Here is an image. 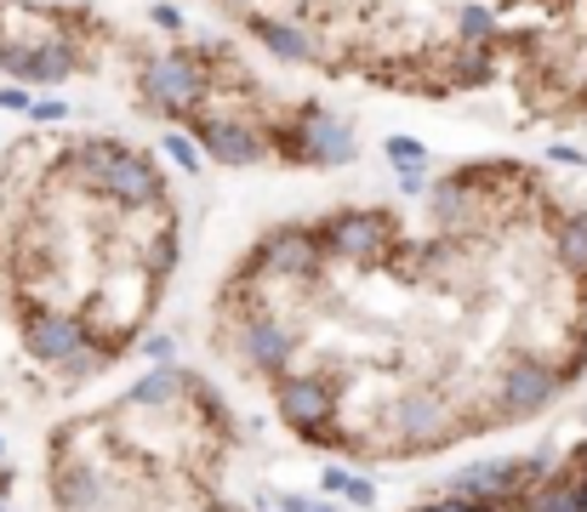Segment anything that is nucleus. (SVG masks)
Instances as JSON below:
<instances>
[{
	"mask_svg": "<svg viewBox=\"0 0 587 512\" xmlns=\"http://www.w3.org/2000/svg\"><path fill=\"white\" fill-rule=\"evenodd\" d=\"M188 382H194V375H183L177 364H154L143 382L126 393V410H172L177 393H188Z\"/></svg>",
	"mask_w": 587,
	"mask_h": 512,
	"instance_id": "13",
	"label": "nucleus"
},
{
	"mask_svg": "<svg viewBox=\"0 0 587 512\" xmlns=\"http://www.w3.org/2000/svg\"><path fill=\"white\" fill-rule=\"evenodd\" d=\"M160 149H166V160H172V165L183 171V177H200L206 154H200V143H194L188 131H166V143H160Z\"/></svg>",
	"mask_w": 587,
	"mask_h": 512,
	"instance_id": "18",
	"label": "nucleus"
},
{
	"mask_svg": "<svg viewBox=\"0 0 587 512\" xmlns=\"http://www.w3.org/2000/svg\"><path fill=\"white\" fill-rule=\"evenodd\" d=\"M559 262L587 280V217H565L559 222Z\"/></svg>",
	"mask_w": 587,
	"mask_h": 512,
	"instance_id": "16",
	"label": "nucleus"
},
{
	"mask_svg": "<svg viewBox=\"0 0 587 512\" xmlns=\"http://www.w3.org/2000/svg\"><path fill=\"white\" fill-rule=\"evenodd\" d=\"M547 154L559 160V165H581V149H565V143H559V149H547Z\"/></svg>",
	"mask_w": 587,
	"mask_h": 512,
	"instance_id": "27",
	"label": "nucleus"
},
{
	"mask_svg": "<svg viewBox=\"0 0 587 512\" xmlns=\"http://www.w3.org/2000/svg\"><path fill=\"white\" fill-rule=\"evenodd\" d=\"M576 490H581V501H587V450H576Z\"/></svg>",
	"mask_w": 587,
	"mask_h": 512,
	"instance_id": "28",
	"label": "nucleus"
},
{
	"mask_svg": "<svg viewBox=\"0 0 587 512\" xmlns=\"http://www.w3.org/2000/svg\"><path fill=\"white\" fill-rule=\"evenodd\" d=\"M257 512H269V506H257Z\"/></svg>",
	"mask_w": 587,
	"mask_h": 512,
	"instance_id": "31",
	"label": "nucleus"
},
{
	"mask_svg": "<svg viewBox=\"0 0 587 512\" xmlns=\"http://www.w3.org/2000/svg\"><path fill=\"white\" fill-rule=\"evenodd\" d=\"M388 246H394V217L388 211H337L319 228V251L343 262H377Z\"/></svg>",
	"mask_w": 587,
	"mask_h": 512,
	"instance_id": "6",
	"label": "nucleus"
},
{
	"mask_svg": "<svg viewBox=\"0 0 587 512\" xmlns=\"http://www.w3.org/2000/svg\"><path fill=\"white\" fill-rule=\"evenodd\" d=\"M251 34L263 41L280 63H319V41L303 23H285V18H251Z\"/></svg>",
	"mask_w": 587,
	"mask_h": 512,
	"instance_id": "12",
	"label": "nucleus"
},
{
	"mask_svg": "<svg viewBox=\"0 0 587 512\" xmlns=\"http://www.w3.org/2000/svg\"><path fill=\"white\" fill-rule=\"evenodd\" d=\"M235 348L251 370H263V375H285V353H291V336L280 319H263V314H246L240 336H235Z\"/></svg>",
	"mask_w": 587,
	"mask_h": 512,
	"instance_id": "10",
	"label": "nucleus"
},
{
	"mask_svg": "<svg viewBox=\"0 0 587 512\" xmlns=\"http://www.w3.org/2000/svg\"><path fill=\"white\" fill-rule=\"evenodd\" d=\"M479 512H525V501L519 495H491V501H479Z\"/></svg>",
	"mask_w": 587,
	"mask_h": 512,
	"instance_id": "25",
	"label": "nucleus"
},
{
	"mask_svg": "<svg viewBox=\"0 0 587 512\" xmlns=\"http://www.w3.org/2000/svg\"><path fill=\"white\" fill-rule=\"evenodd\" d=\"M319 233L308 222H280L257 239L246 273H274V280H314L319 273Z\"/></svg>",
	"mask_w": 587,
	"mask_h": 512,
	"instance_id": "4",
	"label": "nucleus"
},
{
	"mask_svg": "<svg viewBox=\"0 0 587 512\" xmlns=\"http://www.w3.org/2000/svg\"><path fill=\"white\" fill-rule=\"evenodd\" d=\"M450 75H456V86H485L497 75V57H491V46H468L463 57L450 63Z\"/></svg>",
	"mask_w": 587,
	"mask_h": 512,
	"instance_id": "17",
	"label": "nucleus"
},
{
	"mask_svg": "<svg viewBox=\"0 0 587 512\" xmlns=\"http://www.w3.org/2000/svg\"><path fill=\"white\" fill-rule=\"evenodd\" d=\"M172 353H177L172 336H149V341H143V359H154V364H172Z\"/></svg>",
	"mask_w": 587,
	"mask_h": 512,
	"instance_id": "22",
	"label": "nucleus"
},
{
	"mask_svg": "<svg viewBox=\"0 0 587 512\" xmlns=\"http://www.w3.org/2000/svg\"><path fill=\"white\" fill-rule=\"evenodd\" d=\"M0 68L29 86H57L80 68V52L63 34H52V41H0Z\"/></svg>",
	"mask_w": 587,
	"mask_h": 512,
	"instance_id": "7",
	"label": "nucleus"
},
{
	"mask_svg": "<svg viewBox=\"0 0 587 512\" xmlns=\"http://www.w3.org/2000/svg\"><path fill=\"white\" fill-rule=\"evenodd\" d=\"M331 495H343V501H354V506H377V490H371V478H360V472H348V467H325V478H319Z\"/></svg>",
	"mask_w": 587,
	"mask_h": 512,
	"instance_id": "15",
	"label": "nucleus"
},
{
	"mask_svg": "<svg viewBox=\"0 0 587 512\" xmlns=\"http://www.w3.org/2000/svg\"><path fill=\"white\" fill-rule=\"evenodd\" d=\"M428 188V165H400V194H422Z\"/></svg>",
	"mask_w": 587,
	"mask_h": 512,
	"instance_id": "24",
	"label": "nucleus"
},
{
	"mask_svg": "<svg viewBox=\"0 0 587 512\" xmlns=\"http://www.w3.org/2000/svg\"><path fill=\"white\" fill-rule=\"evenodd\" d=\"M274 399H280V416L303 438H337V399L319 375H280Z\"/></svg>",
	"mask_w": 587,
	"mask_h": 512,
	"instance_id": "8",
	"label": "nucleus"
},
{
	"mask_svg": "<svg viewBox=\"0 0 587 512\" xmlns=\"http://www.w3.org/2000/svg\"><path fill=\"white\" fill-rule=\"evenodd\" d=\"M0 109H29V97L18 86H0Z\"/></svg>",
	"mask_w": 587,
	"mask_h": 512,
	"instance_id": "26",
	"label": "nucleus"
},
{
	"mask_svg": "<svg viewBox=\"0 0 587 512\" xmlns=\"http://www.w3.org/2000/svg\"><path fill=\"white\" fill-rule=\"evenodd\" d=\"M280 512H308V501H303V495H285V501H280Z\"/></svg>",
	"mask_w": 587,
	"mask_h": 512,
	"instance_id": "29",
	"label": "nucleus"
},
{
	"mask_svg": "<svg viewBox=\"0 0 587 512\" xmlns=\"http://www.w3.org/2000/svg\"><path fill=\"white\" fill-rule=\"evenodd\" d=\"M456 29H463V46H491V41H497V18H491V7H463Z\"/></svg>",
	"mask_w": 587,
	"mask_h": 512,
	"instance_id": "19",
	"label": "nucleus"
},
{
	"mask_svg": "<svg viewBox=\"0 0 587 512\" xmlns=\"http://www.w3.org/2000/svg\"><path fill=\"white\" fill-rule=\"evenodd\" d=\"M394 427H400V438H411V444L428 450V444L445 438V399H439V393H411V399H400Z\"/></svg>",
	"mask_w": 587,
	"mask_h": 512,
	"instance_id": "11",
	"label": "nucleus"
},
{
	"mask_svg": "<svg viewBox=\"0 0 587 512\" xmlns=\"http://www.w3.org/2000/svg\"><path fill=\"white\" fill-rule=\"evenodd\" d=\"M75 183V177H69ZM80 188H91V194H104L109 205H120V211H154V205H166V177L143 160V154H132L126 143H115L109 149V160L91 171V183H80Z\"/></svg>",
	"mask_w": 587,
	"mask_h": 512,
	"instance_id": "2",
	"label": "nucleus"
},
{
	"mask_svg": "<svg viewBox=\"0 0 587 512\" xmlns=\"http://www.w3.org/2000/svg\"><path fill=\"white\" fill-rule=\"evenodd\" d=\"M525 512H587L576 478H542V484L525 495Z\"/></svg>",
	"mask_w": 587,
	"mask_h": 512,
	"instance_id": "14",
	"label": "nucleus"
},
{
	"mask_svg": "<svg viewBox=\"0 0 587 512\" xmlns=\"http://www.w3.org/2000/svg\"><path fill=\"white\" fill-rule=\"evenodd\" d=\"M280 149L297 165H348L354 154H360V137H354L348 120H337V115H325L319 102H308L291 126H280Z\"/></svg>",
	"mask_w": 587,
	"mask_h": 512,
	"instance_id": "3",
	"label": "nucleus"
},
{
	"mask_svg": "<svg viewBox=\"0 0 587 512\" xmlns=\"http://www.w3.org/2000/svg\"><path fill=\"white\" fill-rule=\"evenodd\" d=\"M308 512H331V506H319V501H308Z\"/></svg>",
	"mask_w": 587,
	"mask_h": 512,
	"instance_id": "30",
	"label": "nucleus"
},
{
	"mask_svg": "<svg viewBox=\"0 0 587 512\" xmlns=\"http://www.w3.org/2000/svg\"><path fill=\"white\" fill-rule=\"evenodd\" d=\"M502 399H508V416H536V410H547L553 399H559V375H553L542 359L519 353L502 370Z\"/></svg>",
	"mask_w": 587,
	"mask_h": 512,
	"instance_id": "9",
	"label": "nucleus"
},
{
	"mask_svg": "<svg viewBox=\"0 0 587 512\" xmlns=\"http://www.w3.org/2000/svg\"><path fill=\"white\" fill-rule=\"evenodd\" d=\"M188 126H194L188 137L200 143V154H206V160H217V165H228V171L257 165V160L269 154L263 126H251V120H240V115H194Z\"/></svg>",
	"mask_w": 587,
	"mask_h": 512,
	"instance_id": "5",
	"label": "nucleus"
},
{
	"mask_svg": "<svg viewBox=\"0 0 587 512\" xmlns=\"http://www.w3.org/2000/svg\"><path fill=\"white\" fill-rule=\"evenodd\" d=\"M149 23H154L160 34H183V12L172 7V0H154V7H149Z\"/></svg>",
	"mask_w": 587,
	"mask_h": 512,
	"instance_id": "21",
	"label": "nucleus"
},
{
	"mask_svg": "<svg viewBox=\"0 0 587 512\" xmlns=\"http://www.w3.org/2000/svg\"><path fill=\"white\" fill-rule=\"evenodd\" d=\"M382 154L394 160V165H428V149H422L416 137H400V131H394V137H388V143H382Z\"/></svg>",
	"mask_w": 587,
	"mask_h": 512,
	"instance_id": "20",
	"label": "nucleus"
},
{
	"mask_svg": "<svg viewBox=\"0 0 587 512\" xmlns=\"http://www.w3.org/2000/svg\"><path fill=\"white\" fill-rule=\"evenodd\" d=\"M69 109H63L57 97H41V102H29V120H41V126H52V120H63Z\"/></svg>",
	"mask_w": 587,
	"mask_h": 512,
	"instance_id": "23",
	"label": "nucleus"
},
{
	"mask_svg": "<svg viewBox=\"0 0 587 512\" xmlns=\"http://www.w3.org/2000/svg\"><path fill=\"white\" fill-rule=\"evenodd\" d=\"M211 86H217V75L206 68V52L172 46V52H160V57L143 63V97L166 120H194L211 102Z\"/></svg>",
	"mask_w": 587,
	"mask_h": 512,
	"instance_id": "1",
	"label": "nucleus"
}]
</instances>
